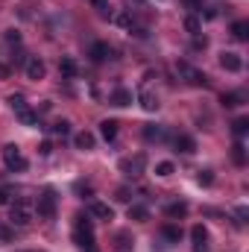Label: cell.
<instances>
[{
    "instance_id": "cell-1",
    "label": "cell",
    "mask_w": 249,
    "mask_h": 252,
    "mask_svg": "<svg viewBox=\"0 0 249 252\" xmlns=\"http://www.w3.org/2000/svg\"><path fill=\"white\" fill-rule=\"evenodd\" d=\"M73 244L82 252H97V247H94V223L88 217H82V214L73 217Z\"/></svg>"
},
{
    "instance_id": "cell-2",
    "label": "cell",
    "mask_w": 249,
    "mask_h": 252,
    "mask_svg": "<svg viewBox=\"0 0 249 252\" xmlns=\"http://www.w3.org/2000/svg\"><path fill=\"white\" fill-rule=\"evenodd\" d=\"M32 214H35V202L32 199H15L9 205V223L12 226H30L32 223Z\"/></svg>"
},
{
    "instance_id": "cell-3",
    "label": "cell",
    "mask_w": 249,
    "mask_h": 252,
    "mask_svg": "<svg viewBox=\"0 0 249 252\" xmlns=\"http://www.w3.org/2000/svg\"><path fill=\"white\" fill-rule=\"evenodd\" d=\"M3 161H6V167L15 170V173H24V170L30 167V161L24 158V153H21L15 144H6V147H3Z\"/></svg>"
},
{
    "instance_id": "cell-4",
    "label": "cell",
    "mask_w": 249,
    "mask_h": 252,
    "mask_svg": "<svg viewBox=\"0 0 249 252\" xmlns=\"http://www.w3.org/2000/svg\"><path fill=\"white\" fill-rule=\"evenodd\" d=\"M56 205H59L56 190H44V193L38 196V202H35V211H38L41 220H53V217H56Z\"/></svg>"
},
{
    "instance_id": "cell-5",
    "label": "cell",
    "mask_w": 249,
    "mask_h": 252,
    "mask_svg": "<svg viewBox=\"0 0 249 252\" xmlns=\"http://www.w3.org/2000/svg\"><path fill=\"white\" fill-rule=\"evenodd\" d=\"M144 164H147V156L138 153V156H132V158H124V161H121V170H124L126 176H141V173H144Z\"/></svg>"
},
{
    "instance_id": "cell-6",
    "label": "cell",
    "mask_w": 249,
    "mask_h": 252,
    "mask_svg": "<svg viewBox=\"0 0 249 252\" xmlns=\"http://www.w3.org/2000/svg\"><path fill=\"white\" fill-rule=\"evenodd\" d=\"M176 70H179V73L185 76V79L190 82V85H208V76H205L202 70H196V67H190L187 62H179V64H176Z\"/></svg>"
},
{
    "instance_id": "cell-7",
    "label": "cell",
    "mask_w": 249,
    "mask_h": 252,
    "mask_svg": "<svg viewBox=\"0 0 249 252\" xmlns=\"http://www.w3.org/2000/svg\"><path fill=\"white\" fill-rule=\"evenodd\" d=\"M190 241H193V252H208V232H205V226H193L190 229Z\"/></svg>"
},
{
    "instance_id": "cell-8",
    "label": "cell",
    "mask_w": 249,
    "mask_h": 252,
    "mask_svg": "<svg viewBox=\"0 0 249 252\" xmlns=\"http://www.w3.org/2000/svg\"><path fill=\"white\" fill-rule=\"evenodd\" d=\"M144 138L150 144H161V141H167V129L164 126H156V124H147L144 126Z\"/></svg>"
},
{
    "instance_id": "cell-9",
    "label": "cell",
    "mask_w": 249,
    "mask_h": 252,
    "mask_svg": "<svg viewBox=\"0 0 249 252\" xmlns=\"http://www.w3.org/2000/svg\"><path fill=\"white\" fill-rule=\"evenodd\" d=\"M44 73H47V67H44V62L38 56H30L27 59V76L30 79H44Z\"/></svg>"
},
{
    "instance_id": "cell-10",
    "label": "cell",
    "mask_w": 249,
    "mask_h": 252,
    "mask_svg": "<svg viewBox=\"0 0 249 252\" xmlns=\"http://www.w3.org/2000/svg\"><path fill=\"white\" fill-rule=\"evenodd\" d=\"M220 64H223L229 73H238V70H244V59H241L238 53H223V56H220Z\"/></svg>"
},
{
    "instance_id": "cell-11",
    "label": "cell",
    "mask_w": 249,
    "mask_h": 252,
    "mask_svg": "<svg viewBox=\"0 0 249 252\" xmlns=\"http://www.w3.org/2000/svg\"><path fill=\"white\" fill-rule=\"evenodd\" d=\"M88 211H91L94 217H100V220H112V217H115L112 205H106V202H97V199H94V202L88 205Z\"/></svg>"
},
{
    "instance_id": "cell-12",
    "label": "cell",
    "mask_w": 249,
    "mask_h": 252,
    "mask_svg": "<svg viewBox=\"0 0 249 252\" xmlns=\"http://www.w3.org/2000/svg\"><path fill=\"white\" fill-rule=\"evenodd\" d=\"M94 62H106L109 56H112V47L109 44H103V41H97V44H91V53H88Z\"/></svg>"
},
{
    "instance_id": "cell-13",
    "label": "cell",
    "mask_w": 249,
    "mask_h": 252,
    "mask_svg": "<svg viewBox=\"0 0 249 252\" xmlns=\"http://www.w3.org/2000/svg\"><path fill=\"white\" fill-rule=\"evenodd\" d=\"M138 100H141V106H144L147 112H156V109H158V97H153L147 88H141V91H138Z\"/></svg>"
},
{
    "instance_id": "cell-14",
    "label": "cell",
    "mask_w": 249,
    "mask_h": 252,
    "mask_svg": "<svg viewBox=\"0 0 249 252\" xmlns=\"http://www.w3.org/2000/svg\"><path fill=\"white\" fill-rule=\"evenodd\" d=\"M73 144L79 150H94V135L91 132H79V135H73Z\"/></svg>"
},
{
    "instance_id": "cell-15",
    "label": "cell",
    "mask_w": 249,
    "mask_h": 252,
    "mask_svg": "<svg viewBox=\"0 0 249 252\" xmlns=\"http://www.w3.org/2000/svg\"><path fill=\"white\" fill-rule=\"evenodd\" d=\"M129 220H135V223H144L147 217H150V211H147V205H129Z\"/></svg>"
},
{
    "instance_id": "cell-16",
    "label": "cell",
    "mask_w": 249,
    "mask_h": 252,
    "mask_svg": "<svg viewBox=\"0 0 249 252\" xmlns=\"http://www.w3.org/2000/svg\"><path fill=\"white\" fill-rule=\"evenodd\" d=\"M100 135H103L106 141H115V138H118V121H103V124H100Z\"/></svg>"
},
{
    "instance_id": "cell-17",
    "label": "cell",
    "mask_w": 249,
    "mask_h": 252,
    "mask_svg": "<svg viewBox=\"0 0 249 252\" xmlns=\"http://www.w3.org/2000/svg\"><path fill=\"white\" fill-rule=\"evenodd\" d=\"M173 144H176V150H179V153H193V150H196V141H193V138H187V135H176V141H173Z\"/></svg>"
},
{
    "instance_id": "cell-18",
    "label": "cell",
    "mask_w": 249,
    "mask_h": 252,
    "mask_svg": "<svg viewBox=\"0 0 249 252\" xmlns=\"http://www.w3.org/2000/svg\"><path fill=\"white\" fill-rule=\"evenodd\" d=\"M232 35H235L238 41H247V38H249V24H247V21H238V24H232Z\"/></svg>"
},
{
    "instance_id": "cell-19",
    "label": "cell",
    "mask_w": 249,
    "mask_h": 252,
    "mask_svg": "<svg viewBox=\"0 0 249 252\" xmlns=\"http://www.w3.org/2000/svg\"><path fill=\"white\" fill-rule=\"evenodd\" d=\"M161 235H164V238H167L170 244H179V238H182V229H179V226H170V223H167V226H161Z\"/></svg>"
},
{
    "instance_id": "cell-20",
    "label": "cell",
    "mask_w": 249,
    "mask_h": 252,
    "mask_svg": "<svg viewBox=\"0 0 249 252\" xmlns=\"http://www.w3.org/2000/svg\"><path fill=\"white\" fill-rule=\"evenodd\" d=\"M112 103H115V106H129V103H132V91H126V88H118V91L112 94Z\"/></svg>"
},
{
    "instance_id": "cell-21",
    "label": "cell",
    "mask_w": 249,
    "mask_h": 252,
    "mask_svg": "<svg viewBox=\"0 0 249 252\" xmlns=\"http://www.w3.org/2000/svg\"><path fill=\"white\" fill-rule=\"evenodd\" d=\"M9 109H12L15 115H21V112H24V109H30V106H27V100H24L21 94H12V97H9Z\"/></svg>"
},
{
    "instance_id": "cell-22",
    "label": "cell",
    "mask_w": 249,
    "mask_h": 252,
    "mask_svg": "<svg viewBox=\"0 0 249 252\" xmlns=\"http://www.w3.org/2000/svg\"><path fill=\"white\" fill-rule=\"evenodd\" d=\"M187 214V202H170L167 205V217H185Z\"/></svg>"
},
{
    "instance_id": "cell-23",
    "label": "cell",
    "mask_w": 249,
    "mask_h": 252,
    "mask_svg": "<svg viewBox=\"0 0 249 252\" xmlns=\"http://www.w3.org/2000/svg\"><path fill=\"white\" fill-rule=\"evenodd\" d=\"M18 121H21L24 126H35V124H38V118H35V112H30V109H24V112L18 115Z\"/></svg>"
},
{
    "instance_id": "cell-24",
    "label": "cell",
    "mask_w": 249,
    "mask_h": 252,
    "mask_svg": "<svg viewBox=\"0 0 249 252\" xmlns=\"http://www.w3.org/2000/svg\"><path fill=\"white\" fill-rule=\"evenodd\" d=\"M232 129H235V135L241 138V135H247L249 132V118H238L235 124H232Z\"/></svg>"
},
{
    "instance_id": "cell-25",
    "label": "cell",
    "mask_w": 249,
    "mask_h": 252,
    "mask_svg": "<svg viewBox=\"0 0 249 252\" xmlns=\"http://www.w3.org/2000/svg\"><path fill=\"white\" fill-rule=\"evenodd\" d=\"M232 158H235L238 164H244V161H247V153H244V144H241V141L232 147Z\"/></svg>"
},
{
    "instance_id": "cell-26",
    "label": "cell",
    "mask_w": 249,
    "mask_h": 252,
    "mask_svg": "<svg viewBox=\"0 0 249 252\" xmlns=\"http://www.w3.org/2000/svg\"><path fill=\"white\" fill-rule=\"evenodd\" d=\"M59 67H62L64 76H73V73H76V62H73V59H67V56L62 59V64H59Z\"/></svg>"
},
{
    "instance_id": "cell-27",
    "label": "cell",
    "mask_w": 249,
    "mask_h": 252,
    "mask_svg": "<svg viewBox=\"0 0 249 252\" xmlns=\"http://www.w3.org/2000/svg\"><path fill=\"white\" fill-rule=\"evenodd\" d=\"M185 30L190 32V35H199V21H196L193 15H187L185 18Z\"/></svg>"
},
{
    "instance_id": "cell-28",
    "label": "cell",
    "mask_w": 249,
    "mask_h": 252,
    "mask_svg": "<svg viewBox=\"0 0 249 252\" xmlns=\"http://www.w3.org/2000/svg\"><path fill=\"white\" fill-rule=\"evenodd\" d=\"M173 173V164L170 161H158L156 164V176H170Z\"/></svg>"
},
{
    "instance_id": "cell-29",
    "label": "cell",
    "mask_w": 249,
    "mask_h": 252,
    "mask_svg": "<svg viewBox=\"0 0 249 252\" xmlns=\"http://www.w3.org/2000/svg\"><path fill=\"white\" fill-rule=\"evenodd\" d=\"M50 129H53L56 135H67V132H70V124H67V121H56Z\"/></svg>"
},
{
    "instance_id": "cell-30",
    "label": "cell",
    "mask_w": 249,
    "mask_h": 252,
    "mask_svg": "<svg viewBox=\"0 0 249 252\" xmlns=\"http://www.w3.org/2000/svg\"><path fill=\"white\" fill-rule=\"evenodd\" d=\"M196 182H199V185H211V182H214V176H211V170H199V176H196Z\"/></svg>"
},
{
    "instance_id": "cell-31",
    "label": "cell",
    "mask_w": 249,
    "mask_h": 252,
    "mask_svg": "<svg viewBox=\"0 0 249 252\" xmlns=\"http://www.w3.org/2000/svg\"><path fill=\"white\" fill-rule=\"evenodd\" d=\"M223 103L226 106H241V94H223Z\"/></svg>"
},
{
    "instance_id": "cell-32",
    "label": "cell",
    "mask_w": 249,
    "mask_h": 252,
    "mask_svg": "<svg viewBox=\"0 0 249 252\" xmlns=\"http://www.w3.org/2000/svg\"><path fill=\"white\" fill-rule=\"evenodd\" d=\"M91 3H94V9L100 15H109V0H91Z\"/></svg>"
},
{
    "instance_id": "cell-33",
    "label": "cell",
    "mask_w": 249,
    "mask_h": 252,
    "mask_svg": "<svg viewBox=\"0 0 249 252\" xmlns=\"http://www.w3.org/2000/svg\"><path fill=\"white\" fill-rule=\"evenodd\" d=\"M12 238H15V232H12V229H6V226H0V241H3V244H9Z\"/></svg>"
},
{
    "instance_id": "cell-34",
    "label": "cell",
    "mask_w": 249,
    "mask_h": 252,
    "mask_svg": "<svg viewBox=\"0 0 249 252\" xmlns=\"http://www.w3.org/2000/svg\"><path fill=\"white\" fill-rule=\"evenodd\" d=\"M235 217H238V226H244V223H247V217H249V211H247V208H238V211H235Z\"/></svg>"
},
{
    "instance_id": "cell-35",
    "label": "cell",
    "mask_w": 249,
    "mask_h": 252,
    "mask_svg": "<svg viewBox=\"0 0 249 252\" xmlns=\"http://www.w3.org/2000/svg\"><path fill=\"white\" fill-rule=\"evenodd\" d=\"M38 153H41V156H50V153H53V144H50V141H44V144L38 147Z\"/></svg>"
},
{
    "instance_id": "cell-36",
    "label": "cell",
    "mask_w": 249,
    "mask_h": 252,
    "mask_svg": "<svg viewBox=\"0 0 249 252\" xmlns=\"http://www.w3.org/2000/svg\"><path fill=\"white\" fill-rule=\"evenodd\" d=\"M76 193H88V196H91V185H82V182H76Z\"/></svg>"
},
{
    "instance_id": "cell-37",
    "label": "cell",
    "mask_w": 249,
    "mask_h": 252,
    "mask_svg": "<svg viewBox=\"0 0 249 252\" xmlns=\"http://www.w3.org/2000/svg\"><path fill=\"white\" fill-rule=\"evenodd\" d=\"M118 199H121V202H129V188H121V190H118Z\"/></svg>"
},
{
    "instance_id": "cell-38",
    "label": "cell",
    "mask_w": 249,
    "mask_h": 252,
    "mask_svg": "<svg viewBox=\"0 0 249 252\" xmlns=\"http://www.w3.org/2000/svg\"><path fill=\"white\" fill-rule=\"evenodd\" d=\"M6 41H15V44H18V32H15V30H9V32H6Z\"/></svg>"
},
{
    "instance_id": "cell-39",
    "label": "cell",
    "mask_w": 249,
    "mask_h": 252,
    "mask_svg": "<svg viewBox=\"0 0 249 252\" xmlns=\"http://www.w3.org/2000/svg\"><path fill=\"white\" fill-rule=\"evenodd\" d=\"M6 202H9V193H6V190L0 188V205H6Z\"/></svg>"
},
{
    "instance_id": "cell-40",
    "label": "cell",
    "mask_w": 249,
    "mask_h": 252,
    "mask_svg": "<svg viewBox=\"0 0 249 252\" xmlns=\"http://www.w3.org/2000/svg\"><path fill=\"white\" fill-rule=\"evenodd\" d=\"M0 73H3V67H0Z\"/></svg>"
}]
</instances>
